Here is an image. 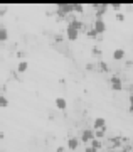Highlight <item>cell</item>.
Here are the masks:
<instances>
[{"label":"cell","instance_id":"obj_11","mask_svg":"<svg viewBox=\"0 0 133 152\" xmlns=\"http://www.w3.org/2000/svg\"><path fill=\"white\" fill-rule=\"evenodd\" d=\"M27 69H29V63H27L25 59L19 61V64H17V71H19V73H25Z\"/></svg>","mask_w":133,"mask_h":152},{"label":"cell","instance_id":"obj_15","mask_svg":"<svg viewBox=\"0 0 133 152\" xmlns=\"http://www.w3.org/2000/svg\"><path fill=\"white\" fill-rule=\"evenodd\" d=\"M0 107L2 108H5V107H9V100H7L4 95H0Z\"/></svg>","mask_w":133,"mask_h":152},{"label":"cell","instance_id":"obj_2","mask_svg":"<svg viewBox=\"0 0 133 152\" xmlns=\"http://www.w3.org/2000/svg\"><path fill=\"white\" fill-rule=\"evenodd\" d=\"M93 29L96 31V34H105L106 32V22L103 20V19H94Z\"/></svg>","mask_w":133,"mask_h":152},{"label":"cell","instance_id":"obj_17","mask_svg":"<svg viewBox=\"0 0 133 152\" xmlns=\"http://www.w3.org/2000/svg\"><path fill=\"white\" fill-rule=\"evenodd\" d=\"M110 7H111L115 12H120V10H121V5H120V4H113V5H110Z\"/></svg>","mask_w":133,"mask_h":152},{"label":"cell","instance_id":"obj_7","mask_svg":"<svg viewBox=\"0 0 133 152\" xmlns=\"http://www.w3.org/2000/svg\"><path fill=\"white\" fill-rule=\"evenodd\" d=\"M66 37H68V41H76V39L79 37V31H76V29L68 26V29H66Z\"/></svg>","mask_w":133,"mask_h":152},{"label":"cell","instance_id":"obj_19","mask_svg":"<svg viewBox=\"0 0 133 152\" xmlns=\"http://www.w3.org/2000/svg\"><path fill=\"white\" fill-rule=\"evenodd\" d=\"M128 110H130V112L133 113V95L130 96V107H128Z\"/></svg>","mask_w":133,"mask_h":152},{"label":"cell","instance_id":"obj_18","mask_svg":"<svg viewBox=\"0 0 133 152\" xmlns=\"http://www.w3.org/2000/svg\"><path fill=\"white\" fill-rule=\"evenodd\" d=\"M88 36H89V37H96L98 34H96V31H94V29H91V31H88Z\"/></svg>","mask_w":133,"mask_h":152},{"label":"cell","instance_id":"obj_16","mask_svg":"<svg viewBox=\"0 0 133 152\" xmlns=\"http://www.w3.org/2000/svg\"><path fill=\"white\" fill-rule=\"evenodd\" d=\"M105 132H106V129H103V130H94V139H101V137L105 135Z\"/></svg>","mask_w":133,"mask_h":152},{"label":"cell","instance_id":"obj_24","mask_svg":"<svg viewBox=\"0 0 133 152\" xmlns=\"http://www.w3.org/2000/svg\"><path fill=\"white\" fill-rule=\"evenodd\" d=\"M100 66H101V69H105V71H108V66L103 63V61H100Z\"/></svg>","mask_w":133,"mask_h":152},{"label":"cell","instance_id":"obj_10","mask_svg":"<svg viewBox=\"0 0 133 152\" xmlns=\"http://www.w3.org/2000/svg\"><path fill=\"white\" fill-rule=\"evenodd\" d=\"M123 58H125V49L123 48H116L113 51V59L115 61H121Z\"/></svg>","mask_w":133,"mask_h":152},{"label":"cell","instance_id":"obj_14","mask_svg":"<svg viewBox=\"0 0 133 152\" xmlns=\"http://www.w3.org/2000/svg\"><path fill=\"white\" fill-rule=\"evenodd\" d=\"M83 10H84V7L81 5V4H73V12H76V14H83Z\"/></svg>","mask_w":133,"mask_h":152},{"label":"cell","instance_id":"obj_25","mask_svg":"<svg viewBox=\"0 0 133 152\" xmlns=\"http://www.w3.org/2000/svg\"><path fill=\"white\" fill-rule=\"evenodd\" d=\"M57 152H64V147H59V149H57Z\"/></svg>","mask_w":133,"mask_h":152},{"label":"cell","instance_id":"obj_12","mask_svg":"<svg viewBox=\"0 0 133 152\" xmlns=\"http://www.w3.org/2000/svg\"><path fill=\"white\" fill-rule=\"evenodd\" d=\"M7 39H9V31L4 26H0V42H5Z\"/></svg>","mask_w":133,"mask_h":152},{"label":"cell","instance_id":"obj_13","mask_svg":"<svg viewBox=\"0 0 133 152\" xmlns=\"http://www.w3.org/2000/svg\"><path fill=\"white\" fill-rule=\"evenodd\" d=\"M91 147H93V149H96V151H100V149H101V140H100V139H93V140H91V144H89Z\"/></svg>","mask_w":133,"mask_h":152},{"label":"cell","instance_id":"obj_5","mask_svg":"<svg viewBox=\"0 0 133 152\" xmlns=\"http://www.w3.org/2000/svg\"><path fill=\"white\" fill-rule=\"evenodd\" d=\"M110 83H111V90H115V91L123 90V83H121V80H120V76H111V78H110Z\"/></svg>","mask_w":133,"mask_h":152},{"label":"cell","instance_id":"obj_1","mask_svg":"<svg viewBox=\"0 0 133 152\" xmlns=\"http://www.w3.org/2000/svg\"><path fill=\"white\" fill-rule=\"evenodd\" d=\"M56 12H57L59 17H66L68 19V15L73 12V4H59Z\"/></svg>","mask_w":133,"mask_h":152},{"label":"cell","instance_id":"obj_22","mask_svg":"<svg viewBox=\"0 0 133 152\" xmlns=\"http://www.w3.org/2000/svg\"><path fill=\"white\" fill-rule=\"evenodd\" d=\"M7 12V7H4V5H0V15H4Z\"/></svg>","mask_w":133,"mask_h":152},{"label":"cell","instance_id":"obj_26","mask_svg":"<svg viewBox=\"0 0 133 152\" xmlns=\"http://www.w3.org/2000/svg\"><path fill=\"white\" fill-rule=\"evenodd\" d=\"M4 140V134H2V132H0V142Z\"/></svg>","mask_w":133,"mask_h":152},{"label":"cell","instance_id":"obj_3","mask_svg":"<svg viewBox=\"0 0 133 152\" xmlns=\"http://www.w3.org/2000/svg\"><path fill=\"white\" fill-rule=\"evenodd\" d=\"M94 139V130L93 129H84L81 134V142L83 144H91V140Z\"/></svg>","mask_w":133,"mask_h":152},{"label":"cell","instance_id":"obj_8","mask_svg":"<svg viewBox=\"0 0 133 152\" xmlns=\"http://www.w3.org/2000/svg\"><path fill=\"white\" fill-rule=\"evenodd\" d=\"M79 139H76V137H69V139H68V149H69V151H76V149H78V147H79Z\"/></svg>","mask_w":133,"mask_h":152},{"label":"cell","instance_id":"obj_21","mask_svg":"<svg viewBox=\"0 0 133 152\" xmlns=\"http://www.w3.org/2000/svg\"><path fill=\"white\" fill-rule=\"evenodd\" d=\"M84 152H98V151H96V149H93L91 145H88V147L84 149Z\"/></svg>","mask_w":133,"mask_h":152},{"label":"cell","instance_id":"obj_6","mask_svg":"<svg viewBox=\"0 0 133 152\" xmlns=\"http://www.w3.org/2000/svg\"><path fill=\"white\" fill-rule=\"evenodd\" d=\"M103 129H106V120L103 117H96L93 122V130H103Z\"/></svg>","mask_w":133,"mask_h":152},{"label":"cell","instance_id":"obj_4","mask_svg":"<svg viewBox=\"0 0 133 152\" xmlns=\"http://www.w3.org/2000/svg\"><path fill=\"white\" fill-rule=\"evenodd\" d=\"M68 26H69V27H73V29H76V31H79V32L84 29V24H83L81 20H78V19H74V17H69Z\"/></svg>","mask_w":133,"mask_h":152},{"label":"cell","instance_id":"obj_23","mask_svg":"<svg viewBox=\"0 0 133 152\" xmlns=\"http://www.w3.org/2000/svg\"><path fill=\"white\" fill-rule=\"evenodd\" d=\"M91 53H93V54H96V56H100V54H101V51H100V49H93V51H91Z\"/></svg>","mask_w":133,"mask_h":152},{"label":"cell","instance_id":"obj_20","mask_svg":"<svg viewBox=\"0 0 133 152\" xmlns=\"http://www.w3.org/2000/svg\"><path fill=\"white\" fill-rule=\"evenodd\" d=\"M116 19H118V20H120V22H123V20H125V15H123V14H120V12H118V14H116Z\"/></svg>","mask_w":133,"mask_h":152},{"label":"cell","instance_id":"obj_9","mask_svg":"<svg viewBox=\"0 0 133 152\" xmlns=\"http://www.w3.org/2000/svg\"><path fill=\"white\" fill-rule=\"evenodd\" d=\"M54 105H56L59 110H66L68 108V102H66V98H63V96L56 98V100H54Z\"/></svg>","mask_w":133,"mask_h":152},{"label":"cell","instance_id":"obj_27","mask_svg":"<svg viewBox=\"0 0 133 152\" xmlns=\"http://www.w3.org/2000/svg\"><path fill=\"white\" fill-rule=\"evenodd\" d=\"M108 152H113V151H108Z\"/></svg>","mask_w":133,"mask_h":152}]
</instances>
